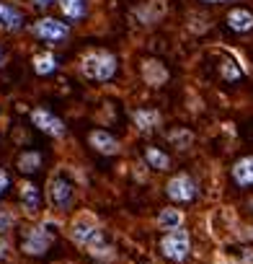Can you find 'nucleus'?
I'll use <instances>...</instances> for the list:
<instances>
[{
  "label": "nucleus",
  "instance_id": "f3484780",
  "mask_svg": "<svg viewBox=\"0 0 253 264\" xmlns=\"http://www.w3.org/2000/svg\"><path fill=\"white\" fill-rule=\"evenodd\" d=\"M34 70H36V75H52L57 70V57L55 55H36Z\"/></svg>",
  "mask_w": 253,
  "mask_h": 264
},
{
  "label": "nucleus",
  "instance_id": "dca6fc26",
  "mask_svg": "<svg viewBox=\"0 0 253 264\" xmlns=\"http://www.w3.org/2000/svg\"><path fill=\"white\" fill-rule=\"evenodd\" d=\"M145 158H147V163H150L153 169H158V171H168V169H171V158H168L165 153H160L158 148H145Z\"/></svg>",
  "mask_w": 253,
  "mask_h": 264
},
{
  "label": "nucleus",
  "instance_id": "0eeeda50",
  "mask_svg": "<svg viewBox=\"0 0 253 264\" xmlns=\"http://www.w3.org/2000/svg\"><path fill=\"white\" fill-rule=\"evenodd\" d=\"M34 34L44 42H62V39H67L70 29H67V23H60L55 18H41L34 23Z\"/></svg>",
  "mask_w": 253,
  "mask_h": 264
},
{
  "label": "nucleus",
  "instance_id": "412c9836",
  "mask_svg": "<svg viewBox=\"0 0 253 264\" xmlns=\"http://www.w3.org/2000/svg\"><path fill=\"white\" fill-rule=\"evenodd\" d=\"M52 3H55V0H34V6H39V8H47Z\"/></svg>",
  "mask_w": 253,
  "mask_h": 264
},
{
  "label": "nucleus",
  "instance_id": "a211bd4d",
  "mask_svg": "<svg viewBox=\"0 0 253 264\" xmlns=\"http://www.w3.org/2000/svg\"><path fill=\"white\" fill-rule=\"evenodd\" d=\"M181 223H184V215L179 210H163L158 215V225H160V228H168V231L181 228Z\"/></svg>",
  "mask_w": 253,
  "mask_h": 264
},
{
  "label": "nucleus",
  "instance_id": "9b49d317",
  "mask_svg": "<svg viewBox=\"0 0 253 264\" xmlns=\"http://www.w3.org/2000/svg\"><path fill=\"white\" fill-rule=\"evenodd\" d=\"M233 179H235L238 186H250L253 184V156H245L233 166Z\"/></svg>",
  "mask_w": 253,
  "mask_h": 264
},
{
  "label": "nucleus",
  "instance_id": "423d86ee",
  "mask_svg": "<svg viewBox=\"0 0 253 264\" xmlns=\"http://www.w3.org/2000/svg\"><path fill=\"white\" fill-rule=\"evenodd\" d=\"M49 246H52V233L44 231V228H31V231H26V236H23V241H21V249H23L29 256L44 254Z\"/></svg>",
  "mask_w": 253,
  "mask_h": 264
},
{
  "label": "nucleus",
  "instance_id": "7ed1b4c3",
  "mask_svg": "<svg viewBox=\"0 0 253 264\" xmlns=\"http://www.w3.org/2000/svg\"><path fill=\"white\" fill-rule=\"evenodd\" d=\"M72 238L80 244V246H88V249H93V254H101L104 256V246H106V241H104V233L96 228V225H86V223H75L72 225ZM109 249V246H106Z\"/></svg>",
  "mask_w": 253,
  "mask_h": 264
},
{
  "label": "nucleus",
  "instance_id": "5701e85b",
  "mask_svg": "<svg viewBox=\"0 0 253 264\" xmlns=\"http://www.w3.org/2000/svg\"><path fill=\"white\" fill-rule=\"evenodd\" d=\"M3 60H6V52H3V50H0V62H3Z\"/></svg>",
  "mask_w": 253,
  "mask_h": 264
},
{
  "label": "nucleus",
  "instance_id": "1a4fd4ad",
  "mask_svg": "<svg viewBox=\"0 0 253 264\" xmlns=\"http://www.w3.org/2000/svg\"><path fill=\"white\" fill-rule=\"evenodd\" d=\"M88 142H91V148H96L104 156H116L119 153V140L114 135H109L106 130H93Z\"/></svg>",
  "mask_w": 253,
  "mask_h": 264
},
{
  "label": "nucleus",
  "instance_id": "f8f14e48",
  "mask_svg": "<svg viewBox=\"0 0 253 264\" xmlns=\"http://www.w3.org/2000/svg\"><path fill=\"white\" fill-rule=\"evenodd\" d=\"M21 202H23V210H26L29 215H36V212H39V202H41V197H39V189H36L31 181L21 184Z\"/></svg>",
  "mask_w": 253,
  "mask_h": 264
},
{
  "label": "nucleus",
  "instance_id": "f03ea898",
  "mask_svg": "<svg viewBox=\"0 0 253 264\" xmlns=\"http://www.w3.org/2000/svg\"><path fill=\"white\" fill-rule=\"evenodd\" d=\"M160 251L165 259L171 261H184L191 251V238H189V231L184 228H173L168 231L163 238H160Z\"/></svg>",
  "mask_w": 253,
  "mask_h": 264
},
{
  "label": "nucleus",
  "instance_id": "f257e3e1",
  "mask_svg": "<svg viewBox=\"0 0 253 264\" xmlns=\"http://www.w3.org/2000/svg\"><path fill=\"white\" fill-rule=\"evenodd\" d=\"M80 70H83L86 78L106 83V81L114 78V73H116V57L111 52H101V50L88 52L86 57H83V62H80Z\"/></svg>",
  "mask_w": 253,
  "mask_h": 264
},
{
  "label": "nucleus",
  "instance_id": "4468645a",
  "mask_svg": "<svg viewBox=\"0 0 253 264\" xmlns=\"http://www.w3.org/2000/svg\"><path fill=\"white\" fill-rule=\"evenodd\" d=\"M158 122H160V114H158V111H153V109H137L135 111V125L140 130H153Z\"/></svg>",
  "mask_w": 253,
  "mask_h": 264
},
{
  "label": "nucleus",
  "instance_id": "6ab92c4d",
  "mask_svg": "<svg viewBox=\"0 0 253 264\" xmlns=\"http://www.w3.org/2000/svg\"><path fill=\"white\" fill-rule=\"evenodd\" d=\"M39 166H41V156L36 153V150H29V153H23V156L18 158V169H21V174H34Z\"/></svg>",
  "mask_w": 253,
  "mask_h": 264
},
{
  "label": "nucleus",
  "instance_id": "ddd939ff",
  "mask_svg": "<svg viewBox=\"0 0 253 264\" xmlns=\"http://www.w3.org/2000/svg\"><path fill=\"white\" fill-rule=\"evenodd\" d=\"M227 23H230L233 31H250L253 29V13L245 11V8H235V11H230Z\"/></svg>",
  "mask_w": 253,
  "mask_h": 264
},
{
  "label": "nucleus",
  "instance_id": "6e6552de",
  "mask_svg": "<svg viewBox=\"0 0 253 264\" xmlns=\"http://www.w3.org/2000/svg\"><path fill=\"white\" fill-rule=\"evenodd\" d=\"M31 122H34V127H39L41 132H47V135H52V137L65 135L62 119L55 117L52 111H47V109H34V111H31Z\"/></svg>",
  "mask_w": 253,
  "mask_h": 264
},
{
  "label": "nucleus",
  "instance_id": "aec40b11",
  "mask_svg": "<svg viewBox=\"0 0 253 264\" xmlns=\"http://www.w3.org/2000/svg\"><path fill=\"white\" fill-rule=\"evenodd\" d=\"M8 184H11V179H8V174L0 169V195H6V189H8Z\"/></svg>",
  "mask_w": 253,
  "mask_h": 264
},
{
  "label": "nucleus",
  "instance_id": "2eb2a0df",
  "mask_svg": "<svg viewBox=\"0 0 253 264\" xmlns=\"http://www.w3.org/2000/svg\"><path fill=\"white\" fill-rule=\"evenodd\" d=\"M60 8L67 18L78 21V18L86 16V0H60Z\"/></svg>",
  "mask_w": 253,
  "mask_h": 264
},
{
  "label": "nucleus",
  "instance_id": "20e7f679",
  "mask_svg": "<svg viewBox=\"0 0 253 264\" xmlns=\"http://www.w3.org/2000/svg\"><path fill=\"white\" fill-rule=\"evenodd\" d=\"M72 181L65 179L62 174L52 176L49 179V202L57 207V210H67L72 205Z\"/></svg>",
  "mask_w": 253,
  "mask_h": 264
},
{
  "label": "nucleus",
  "instance_id": "39448f33",
  "mask_svg": "<svg viewBox=\"0 0 253 264\" xmlns=\"http://www.w3.org/2000/svg\"><path fill=\"white\" fill-rule=\"evenodd\" d=\"M165 192L176 202H191L196 197V184H194V179L189 174H179V176H173L171 181H168Z\"/></svg>",
  "mask_w": 253,
  "mask_h": 264
},
{
  "label": "nucleus",
  "instance_id": "9d476101",
  "mask_svg": "<svg viewBox=\"0 0 253 264\" xmlns=\"http://www.w3.org/2000/svg\"><path fill=\"white\" fill-rule=\"evenodd\" d=\"M23 26V16L18 8L8 6V3H0V29H6V31H16Z\"/></svg>",
  "mask_w": 253,
  "mask_h": 264
},
{
  "label": "nucleus",
  "instance_id": "4be33fe9",
  "mask_svg": "<svg viewBox=\"0 0 253 264\" xmlns=\"http://www.w3.org/2000/svg\"><path fill=\"white\" fill-rule=\"evenodd\" d=\"M204 3H225V0H204Z\"/></svg>",
  "mask_w": 253,
  "mask_h": 264
}]
</instances>
